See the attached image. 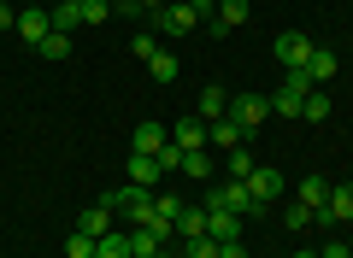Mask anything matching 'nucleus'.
Segmentation results:
<instances>
[{"label":"nucleus","mask_w":353,"mask_h":258,"mask_svg":"<svg viewBox=\"0 0 353 258\" xmlns=\"http://www.w3.org/2000/svg\"><path fill=\"white\" fill-rule=\"evenodd\" d=\"M301 118H306V123H324V118H330V94H324V88H312V94H306Z\"/></svg>","instance_id":"obj_25"},{"label":"nucleus","mask_w":353,"mask_h":258,"mask_svg":"<svg viewBox=\"0 0 353 258\" xmlns=\"http://www.w3.org/2000/svg\"><path fill=\"white\" fill-rule=\"evenodd\" d=\"M218 258H248V246L241 241H218Z\"/></svg>","instance_id":"obj_34"},{"label":"nucleus","mask_w":353,"mask_h":258,"mask_svg":"<svg viewBox=\"0 0 353 258\" xmlns=\"http://www.w3.org/2000/svg\"><path fill=\"white\" fill-rule=\"evenodd\" d=\"M153 258H171V252H153Z\"/></svg>","instance_id":"obj_40"},{"label":"nucleus","mask_w":353,"mask_h":258,"mask_svg":"<svg viewBox=\"0 0 353 258\" xmlns=\"http://www.w3.org/2000/svg\"><path fill=\"white\" fill-rule=\"evenodd\" d=\"M148 71H153V83H176V53H153Z\"/></svg>","instance_id":"obj_28"},{"label":"nucleus","mask_w":353,"mask_h":258,"mask_svg":"<svg viewBox=\"0 0 353 258\" xmlns=\"http://www.w3.org/2000/svg\"><path fill=\"white\" fill-rule=\"evenodd\" d=\"M65 252H71V258H94V235H83V229H77L71 241H65Z\"/></svg>","instance_id":"obj_31"},{"label":"nucleus","mask_w":353,"mask_h":258,"mask_svg":"<svg viewBox=\"0 0 353 258\" xmlns=\"http://www.w3.org/2000/svg\"><path fill=\"white\" fill-rule=\"evenodd\" d=\"M248 12H253L248 0H218V12L206 18V24H212L218 36H224V30H236V24H248Z\"/></svg>","instance_id":"obj_13"},{"label":"nucleus","mask_w":353,"mask_h":258,"mask_svg":"<svg viewBox=\"0 0 353 258\" xmlns=\"http://www.w3.org/2000/svg\"><path fill=\"white\" fill-rule=\"evenodd\" d=\"M124 235H130V258H153L171 246V235H159V229H124Z\"/></svg>","instance_id":"obj_12"},{"label":"nucleus","mask_w":353,"mask_h":258,"mask_svg":"<svg viewBox=\"0 0 353 258\" xmlns=\"http://www.w3.org/2000/svg\"><path fill=\"white\" fill-rule=\"evenodd\" d=\"M159 159H153V153H130V182H141V188H153L159 182Z\"/></svg>","instance_id":"obj_17"},{"label":"nucleus","mask_w":353,"mask_h":258,"mask_svg":"<svg viewBox=\"0 0 353 258\" xmlns=\"http://www.w3.org/2000/svg\"><path fill=\"white\" fill-rule=\"evenodd\" d=\"M153 211H159V217H165V223H171V229H176V211H183V206H176L171 194H153Z\"/></svg>","instance_id":"obj_32"},{"label":"nucleus","mask_w":353,"mask_h":258,"mask_svg":"<svg viewBox=\"0 0 353 258\" xmlns=\"http://www.w3.org/2000/svg\"><path fill=\"white\" fill-rule=\"evenodd\" d=\"M248 171H253V153H248V147H230V153H224V176H236V182H241Z\"/></svg>","instance_id":"obj_26"},{"label":"nucleus","mask_w":353,"mask_h":258,"mask_svg":"<svg viewBox=\"0 0 353 258\" xmlns=\"http://www.w3.org/2000/svg\"><path fill=\"white\" fill-rule=\"evenodd\" d=\"M312 223H318V211H312V206H301V200L283 211V229H312Z\"/></svg>","instance_id":"obj_27"},{"label":"nucleus","mask_w":353,"mask_h":258,"mask_svg":"<svg viewBox=\"0 0 353 258\" xmlns=\"http://www.w3.org/2000/svg\"><path fill=\"white\" fill-rule=\"evenodd\" d=\"M0 30H18V12H12V6H0Z\"/></svg>","instance_id":"obj_37"},{"label":"nucleus","mask_w":353,"mask_h":258,"mask_svg":"<svg viewBox=\"0 0 353 258\" xmlns=\"http://www.w3.org/2000/svg\"><path fill=\"white\" fill-rule=\"evenodd\" d=\"M148 18H153V30H165V36H183V30L201 24V12H194L189 0H176V6H153Z\"/></svg>","instance_id":"obj_5"},{"label":"nucleus","mask_w":353,"mask_h":258,"mask_svg":"<svg viewBox=\"0 0 353 258\" xmlns=\"http://www.w3.org/2000/svg\"><path fill=\"white\" fill-rule=\"evenodd\" d=\"M206 136H212V123H206L201 111H194V118H176V129H171V141H176L183 153H201V147H206Z\"/></svg>","instance_id":"obj_7"},{"label":"nucleus","mask_w":353,"mask_h":258,"mask_svg":"<svg viewBox=\"0 0 353 258\" xmlns=\"http://www.w3.org/2000/svg\"><path fill=\"white\" fill-rule=\"evenodd\" d=\"M141 6H148V12H153V6H159V0H141Z\"/></svg>","instance_id":"obj_38"},{"label":"nucleus","mask_w":353,"mask_h":258,"mask_svg":"<svg viewBox=\"0 0 353 258\" xmlns=\"http://www.w3.org/2000/svg\"><path fill=\"white\" fill-rule=\"evenodd\" d=\"M241 141H248V129H241L236 118H218L212 136H206V147H212V153H230V147H241Z\"/></svg>","instance_id":"obj_11"},{"label":"nucleus","mask_w":353,"mask_h":258,"mask_svg":"<svg viewBox=\"0 0 353 258\" xmlns=\"http://www.w3.org/2000/svg\"><path fill=\"white\" fill-rule=\"evenodd\" d=\"M194 235H206V206H183L176 211V241H194Z\"/></svg>","instance_id":"obj_18"},{"label":"nucleus","mask_w":353,"mask_h":258,"mask_svg":"<svg viewBox=\"0 0 353 258\" xmlns=\"http://www.w3.org/2000/svg\"><path fill=\"white\" fill-rule=\"evenodd\" d=\"M241 182H248V194H253V206H259V211H271V200L283 194V171H271V164H253Z\"/></svg>","instance_id":"obj_4"},{"label":"nucleus","mask_w":353,"mask_h":258,"mask_svg":"<svg viewBox=\"0 0 353 258\" xmlns=\"http://www.w3.org/2000/svg\"><path fill=\"white\" fill-rule=\"evenodd\" d=\"M112 217H118V211L106 206V200H101V206H88V211H83V235H94V241H101V235H112V229H118Z\"/></svg>","instance_id":"obj_16"},{"label":"nucleus","mask_w":353,"mask_h":258,"mask_svg":"<svg viewBox=\"0 0 353 258\" xmlns=\"http://www.w3.org/2000/svg\"><path fill=\"white\" fill-rule=\"evenodd\" d=\"M53 30H59V36H77V30H83V12H77L71 0H65V6H53Z\"/></svg>","instance_id":"obj_23"},{"label":"nucleus","mask_w":353,"mask_h":258,"mask_svg":"<svg viewBox=\"0 0 353 258\" xmlns=\"http://www.w3.org/2000/svg\"><path fill=\"white\" fill-rule=\"evenodd\" d=\"M318 258H353V252H347V246H341V241H330V246H324V252H318Z\"/></svg>","instance_id":"obj_36"},{"label":"nucleus","mask_w":353,"mask_h":258,"mask_svg":"<svg viewBox=\"0 0 353 258\" xmlns=\"http://www.w3.org/2000/svg\"><path fill=\"white\" fill-rule=\"evenodd\" d=\"M294 258H318V252H294Z\"/></svg>","instance_id":"obj_39"},{"label":"nucleus","mask_w":353,"mask_h":258,"mask_svg":"<svg viewBox=\"0 0 353 258\" xmlns=\"http://www.w3.org/2000/svg\"><path fill=\"white\" fill-rule=\"evenodd\" d=\"M201 118H206V123L230 118V94H224V88H218V83H212V88H201Z\"/></svg>","instance_id":"obj_19"},{"label":"nucleus","mask_w":353,"mask_h":258,"mask_svg":"<svg viewBox=\"0 0 353 258\" xmlns=\"http://www.w3.org/2000/svg\"><path fill=\"white\" fill-rule=\"evenodd\" d=\"M183 258H218V241L212 235H194V241H183Z\"/></svg>","instance_id":"obj_30"},{"label":"nucleus","mask_w":353,"mask_h":258,"mask_svg":"<svg viewBox=\"0 0 353 258\" xmlns=\"http://www.w3.org/2000/svg\"><path fill=\"white\" fill-rule=\"evenodd\" d=\"M301 71H306V76H312V88H318V83H330V76H336V71H341V59H336V53H330V47H312V59H306V65H301Z\"/></svg>","instance_id":"obj_14"},{"label":"nucleus","mask_w":353,"mask_h":258,"mask_svg":"<svg viewBox=\"0 0 353 258\" xmlns=\"http://www.w3.org/2000/svg\"><path fill=\"white\" fill-rule=\"evenodd\" d=\"M165 141H171L165 123H136V129H130V153H159Z\"/></svg>","instance_id":"obj_10"},{"label":"nucleus","mask_w":353,"mask_h":258,"mask_svg":"<svg viewBox=\"0 0 353 258\" xmlns=\"http://www.w3.org/2000/svg\"><path fill=\"white\" fill-rule=\"evenodd\" d=\"M0 6H12V0H0Z\"/></svg>","instance_id":"obj_41"},{"label":"nucleus","mask_w":353,"mask_h":258,"mask_svg":"<svg viewBox=\"0 0 353 258\" xmlns=\"http://www.w3.org/2000/svg\"><path fill=\"white\" fill-rule=\"evenodd\" d=\"M71 6H77V0H71ZM77 12H83V24H88V30H94V24H106V18L118 12V0H83Z\"/></svg>","instance_id":"obj_21"},{"label":"nucleus","mask_w":353,"mask_h":258,"mask_svg":"<svg viewBox=\"0 0 353 258\" xmlns=\"http://www.w3.org/2000/svg\"><path fill=\"white\" fill-rule=\"evenodd\" d=\"M306 94H312V76H306V71H289V76L277 83V94H271V111H277V118H301Z\"/></svg>","instance_id":"obj_2"},{"label":"nucleus","mask_w":353,"mask_h":258,"mask_svg":"<svg viewBox=\"0 0 353 258\" xmlns=\"http://www.w3.org/2000/svg\"><path fill=\"white\" fill-rule=\"evenodd\" d=\"M130 53H136V59H153V53H159V41H153V36H130Z\"/></svg>","instance_id":"obj_33"},{"label":"nucleus","mask_w":353,"mask_h":258,"mask_svg":"<svg viewBox=\"0 0 353 258\" xmlns=\"http://www.w3.org/2000/svg\"><path fill=\"white\" fill-rule=\"evenodd\" d=\"M230 118H236L248 136H259L265 118H271V100H265V94H230Z\"/></svg>","instance_id":"obj_3"},{"label":"nucleus","mask_w":353,"mask_h":258,"mask_svg":"<svg viewBox=\"0 0 353 258\" xmlns=\"http://www.w3.org/2000/svg\"><path fill=\"white\" fill-rule=\"evenodd\" d=\"M77 6H83V0H77Z\"/></svg>","instance_id":"obj_42"},{"label":"nucleus","mask_w":353,"mask_h":258,"mask_svg":"<svg viewBox=\"0 0 353 258\" xmlns=\"http://www.w3.org/2000/svg\"><path fill=\"white\" fill-rule=\"evenodd\" d=\"M312 47H318V41H312V36H301V30L277 36V59H283V71H301V65L312 59Z\"/></svg>","instance_id":"obj_6"},{"label":"nucleus","mask_w":353,"mask_h":258,"mask_svg":"<svg viewBox=\"0 0 353 258\" xmlns=\"http://www.w3.org/2000/svg\"><path fill=\"white\" fill-rule=\"evenodd\" d=\"M94 258H130V235H124V229L101 235V241H94Z\"/></svg>","instance_id":"obj_22"},{"label":"nucleus","mask_w":353,"mask_h":258,"mask_svg":"<svg viewBox=\"0 0 353 258\" xmlns=\"http://www.w3.org/2000/svg\"><path fill=\"white\" fill-rule=\"evenodd\" d=\"M301 206H312V211L330 206V182H324V176H306V182H301Z\"/></svg>","instance_id":"obj_20"},{"label":"nucleus","mask_w":353,"mask_h":258,"mask_svg":"<svg viewBox=\"0 0 353 258\" xmlns=\"http://www.w3.org/2000/svg\"><path fill=\"white\" fill-rule=\"evenodd\" d=\"M206 211H236V217H265V211L253 206L248 182H236V176H224V182H212V194H206Z\"/></svg>","instance_id":"obj_1"},{"label":"nucleus","mask_w":353,"mask_h":258,"mask_svg":"<svg viewBox=\"0 0 353 258\" xmlns=\"http://www.w3.org/2000/svg\"><path fill=\"white\" fill-rule=\"evenodd\" d=\"M206 235L212 241H241V217L236 211H206Z\"/></svg>","instance_id":"obj_15"},{"label":"nucleus","mask_w":353,"mask_h":258,"mask_svg":"<svg viewBox=\"0 0 353 258\" xmlns=\"http://www.w3.org/2000/svg\"><path fill=\"white\" fill-rule=\"evenodd\" d=\"M18 36H24L30 47H41V36H53V12H41V6L18 12Z\"/></svg>","instance_id":"obj_8"},{"label":"nucleus","mask_w":353,"mask_h":258,"mask_svg":"<svg viewBox=\"0 0 353 258\" xmlns=\"http://www.w3.org/2000/svg\"><path fill=\"white\" fill-rule=\"evenodd\" d=\"M189 6H194V12H201V24H206V18L218 12V0H189Z\"/></svg>","instance_id":"obj_35"},{"label":"nucleus","mask_w":353,"mask_h":258,"mask_svg":"<svg viewBox=\"0 0 353 258\" xmlns=\"http://www.w3.org/2000/svg\"><path fill=\"white\" fill-rule=\"evenodd\" d=\"M318 223H353V182L330 188V206L318 211Z\"/></svg>","instance_id":"obj_9"},{"label":"nucleus","mask_w":353,"mask_h":258,"mask_svg":"<svg viewBox=\"0 0 353 258\" xmlns=\"http://www.w3.org/2000/svg\"><path fill=\"white\" fill-rule=\"evenodd\" d=\"M41 59H53V65H59V59H71V36H59V30H53V36H41Z\"/></svg>","instance_id":"obj_24"},{"label":"nucleus","mask_w":353,"mask_h":258,"mask_svg":"<svg viewBox=\"0 0 353 258\" xmlns=\"http://www.w3.org/2000/svg\"><path fill=\"white\" fill-rule=\"evenodd\" d=\"M183 176H212V153H183Z\"/></svg>","instance_id":"obj_29"}]
</instances>
